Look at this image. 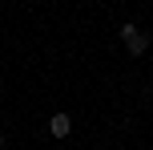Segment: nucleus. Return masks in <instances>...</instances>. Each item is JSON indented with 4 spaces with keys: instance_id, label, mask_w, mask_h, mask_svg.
I'll use <instances>...</instances> for the list:
<instances>
[{
    "instance_id": "1",
    "label": "nucleus",
    "mask_w": 153,
    "mask_h": 150,
    "mask_svg": "<svg viewBox=\"0 0 153 150\" xmlns=\"http://www.w3.org/2000/svg\"><path fill=\"white\" fill-rule=\"evenodd\" d=\"M121 41H125V49H129V57H141V53L149 49L145 32H141L137 24H121Z\"/></svg>"
},
{
    "instance_id": "2",
    "label": "nucleus",
    "mask_w": 153,
    "mask_h": 150,
    "mask_svg": "<svg viewBox=\"0 0 153 150\" xmlns=\"http://www.w3.org/2000/svg\"><path fill=\"white\" fill-rule=\"evenodd\" d=\"M69 130H73V118H69L65 110L48 118V134H53V138H69Z\"/></svg>"
},
{
    "instance_id": "3",
    "label": "nucleus",
    "mask_w": 153,
    "mask_h": 150,
    "mask_svg": "<svg viewBox=\"0 0 153 150\" xmlns=\"http://www.w3.org/2000/svg\"><path fill=\"white\" fill-rule=\"evenodd\" d=\"M0 150H4V138H0Z\"/></svg>"
}]
</instances>
